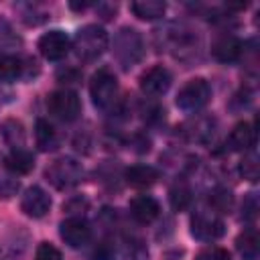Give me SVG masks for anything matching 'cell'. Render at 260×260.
Here are the masks:
<instances>
[{
  "label": "cell",
  "instance_id": "23",
  "mask_svg": "<svg viewBox=\"0 0 260 260\" xmlns=\"http://www.w3.org/2000/svg\"><path fill=\"white\" fill-rule=\"evenodd\" d=\"M240 173L248 181H256L258 179V158H256V154L244 156V160L240 162Z\"/></svg>",
  "mask_w": 260,
  "mask_h": 260
},
{
  "label": "cell",
  "instance_id": "28",
  "mask_svg": "<svg viewBox=\"0 0 260 260\" xmlns=\"http://www.w3.org/2000/svg\"><path fill=\"white\" fill-rule=\"evenodd\" d=\"M93 258H95V260H114V248H112L108 242H102V244L95 248Z\"/></svg>",
  "mask_w": 260,
  "mask_h": 260
},
{
  "label": "cell",
  "instance_id": "15",
  "mask_svg": "<svg viewBox=\"0 0 260 260\" xmlns=\"http://www.w3.org/2000/svg\"><path fill=\"white\" fill-rule=\"evenodd\" d=\"M124 179H126L128 185H132L136 189H142V187H150L158 179V171L150 165H132V167L126 169Z\"/></svg>",
  "mask_w": 260,
  "mask_h": 260
},
{
  "label": "cell",
  "instance_id": "20",
  "mask_svg": "<svg viewBox=\"0 0 260 260\" xmlns=\"http://www.w3.org/2000/svg\"><path fill=\"white\" fill-rule=\"evenodd\" d=\"M0 134L4 138L6 144H10L12 148H20L24 142V128L18 120H6L0 126Z\"/></svg>",
  "mask_w": 260,
  "mask_h": 260
},
{
  "label": "cell",
  "instance_id": "1",
  "mask_svg": "<svg viewBox=\"0 0 260 260\" xmlns=\"http://www.w3.org/2000/svg\"><path fill=\"white\" fill-rule=\"evenodd\" d=\"M73 49H75L79 59L93 61L108 49V35H106V30L102 26L87 24V26L77 30L75 41H73Z\"/></svg>",
  "mask_w": 260,
  "mask_h": 260
},
{
  "label": "cell",
  "instance_id": "26",
  "mask_svg": "<svg viewBox=\"0 0 260 260\" xmlns=\"http://www.w3.org/2000/svg\"><path fill=\"white\" fill-rule=\"evenodd\" d=\"M18 191L16 179H0V199H10Z\"/></svg>",
  "mask_w": 260,
  "mask_h": 260
},
{
  "label": "cell",
  "instance_id": "10",
  "mask_svg": "<svg viewBox=\"0 0 260 260\" xmlns=\"http://www.w3.org/2000/svg\"><path fill=\"white\" fill-rule=\"evenodd\" d=\"M171 87V73L162 65H154L140 77V89L146 95H162Z\"/></svg>",
  "mask_w": 260,
  "mask_h": 260
},
{
  "label": "cell",
  "instance_id": "11",
  "mask_svg": "<svg viewBox=\"0 0 260 260\" xmlns=\"http://www.w3.org/2000/svg\"><path fill=\"white\" fill-rule=\"evenodd\" d=\"M20 207H22V211L28 217H43L51 209V197L47 195L45 189H41V187L35 185V187H28L24 191L22 201H20Z\"/></svg>",
  "mask_w": 260,
  "mask_h": 260
},
{
  "label": "cell",
  "instance_id": "22",
  "mask_svg": "<svg viewBox=\"0 0 260 260\" xmlns=\"http://www.w3.org/2000/svg\"><path fill=\"white\" fill-rule=\"evenodd\" d=\"M169 201H171L173 209H177V211L189 207V203H191V191H189V187L183 185V183H181V185H175V187L171 189Z\"/></svg>",
  "mask_w": 260,
  "mask_h": 260
},
{
  "label": "cell",
  "instance_id": "7",
  "mask_svg": "<svg viewBox=\"0 0 260 260\" xmlns=\"http://www.w3.org/2000/svg\"><path fill=\"white\" fill-rule=\"evenodd\" d=\"M114 53L120 63L130 65L142 55V39L134 28H122L114 41Z\"/></svg>",
  "mask_w": 260,
  "mask_h": 260
},
{
  "label": "cell",
  "instance_id": "16",
  "mask_svg": "<svg viewBox=\"0 0 260 260\" xmlns=\"http://www.w3.org/2000/svg\"><path fill=\"white\" fill-rule=\"evenodd\" d=\"M4 162H6V169H8L10 173H14V175H26V173H30L32 167H35L32 154H30L28 150H24V148H14V150L6 156Z\"/></svg>",
  "mask_w": 260,
  "mask_h": 260
},
{
  "label": "cell",
  "instance_id": "18",
  "mask_svg": "<svg viewBox=\"0 0 260 260\" xmlns=\"http://www.w3.org/2000/svg\"><path fill=\"white\" fill-rule=\"evenodd\" d=\"M236 248L238 252L246 258V260H256L258 258V252H260V240H258V234L254 230H246L244 234L238 236L236 240Z\"/></svg>",
  "mask_w": 260,
  "mask_h": 260
},
{
  "label": "cell",
  "instance_id": "5",
  "mask_svg": "<svg viewBox=\"0 0 260 260\" xmlns=\"http://www.w3.org/2000/svg\"><path fill=\"white\" fill-rule=\"evenodd\" d=\"M89 93L91 100L98 108H108L114 104L116 95H118V81L116 75L108 69H100L93 73L91 83H89Z\"/></svg>",
  "mask_w": 260,
  "mask_h": 260
},
{
  "label": "cell",
  "instance_id": "29",
  "mask_svg": "<svg viewBox=\"0 0 260 260\" xmlns=\"http://www.w3.org/2000/svg\"><path fill=\"white\" fill-rule=\"evenodd\" d=\"M256 209H258V205H256V197L254 195H250L248 197V201L244 203V217L246 219H252V217H256Z\"/></svg>",
  "mask_w": 260,
  "mask_h": 260
},
{
  "label": "cell",
  "instance_id": "27",
  "mask_svg": "<svg viewBox=\"0 0 260 260\" xmlns=\"http://www.w3.org/2000/svg\"><path fill=\"white\" fill-rule=\"evenodd\" d=\"M197 260H230V254L221 248H209V250H203Z\"/></svg>",
  "mask_w": 260,
  "mask_h": 260
},
{
  "label": "cell",
  "instance_id": "14",
  "mask_svg": "<svg viewBox=\"0 0 260 260\" xmlns=\"http://www.w3.org/2000/svg\"><path fill=\"white\" fill-rule=\"evenodd\" d=\"M230 146L232 150H240L246 152L256 144V130L250 122H240L234 126V130L230 132Z\"/></svg>",
  "mask_w": 260,
  "mask_h": 260
},
{
  "label": "cell",
  "instance_id": "24",
  "mask_svg": "<svg viewBox=\"0 0 260 260\" xmlns=\"http://www.w3.org/2000/svg\"><path fill=\"white\" fill-rule=\"evenodd\" d=\"M35 260H61V252L53 244L43 242V244H39V248L35 252Z\"/></svg>",
  "mask_w": 260,
  "mask_h": 260
},
{
  "label": "cell",
  "instance_id": "25",
  "mask_svg": "<svg viewBox=\"0 0 260 260\" xmlns=\"http://www.w3.org/2000/svg\"><path fill=\"white\" fill-rule=\"evenodd\" d=\"M211 203H213V209H215V211H225V209L232 205V193L225 191V189H219V191L213 193Z\"/></svg>",
  "mask_w": 260,
  "mask_h": 260
},
{
  "label": "cell",
  "instance_id": "6",
  "mask_svg": "<svg viewBox=\"0 0 260 260\" xmlns=\"http://www.w3.org/2000/svg\"><path fill=\"white\" fill-rule=\"evenodd\" d=\"M47 106H49V112L63 120V122H71L79 116V110H81V102L77 98L75 91L71 89H57L49 95L47 100Z\"/></svg>",
  "mask_w": 260,
  "mask_h": 260
},
{
  "label": "cell",
  "instance_id": "17",
  "mask_svg": "<svg viewBox=\"0 0 260 260\" xmlns=\"http://www.w3.org/2000/svg\"><path fill=\"white\" fill-rule=\"evenodd\" d=\"M130 10L134 12V16L142 20H156L165 14L167 4L160 0H136L130 4Z\"/></svg>",
  "mask_w": 260,
  "mask_h": 260
},
{
  "label": "cell",
  "instance_id": "8",
  "mask_svg": "<svg viewBox=\"0 0 260 260\" xmlns=\"http://www.w3.org/2000/svg\"><path fill=\"white\" fill-rule=\"evenodd\" d=\"M71 49V41L63 30H49L39 39V51L45 59L49 61H59L63 59Z\"/></svg>",
  "mask_w": 260,
  "mask_h": 260
},
{
  "label": "cell",
  "instance_id": "3",
  "mask_svg": "<svg viewBox=\"0 0 260 260\" xmlns=\"http://www.w3.org/2000/svg\"><path fill=\"white\" fill-rule=\"evenodd\" d=\"M211 98V87L205 79L197 77V79H191L187 81L179 95H177V106L183 110V112H197L201 110Z\"/></svg>",
  "mask_w": 260,
  "mask_h": 260
},
{
  "label": "cell",
  "instance_id": "19",
  "mask_svg": "<svg viewBox=\"0 0 260 260\" xmlns=\"http://www.w3.org/2000/svg\"><path fill=\"white\" fill-rule=\"evenodd\" d=\"M35 140L41 150H51L57 144V132L47 120H37L35 126Z\"/></svg>",
  "mask_w": 260,
  "mask_h": 260
},
{
  "label": "cell",
  "instance_id": "4",
  "mask_svg": "<svg viewBox=\"0 0 260 260\" xmlns=\"http://www.w3.org/2000/svg\"><path fill=\"white\" fill-rule=\"evenodd\" d=\"M83 177V167L75 158H57L49 169H47V179L57 187V189H69L77 185Z\"/></svg>",
  "mask_w": 260,
  "mask_h": 260
},
{
  "label": "cell",
  "instance_id": "21",
  "mask_svg": "<svg viewBox=\"0 0 260 260\" xmlns=\"http://www.w3.org/2000/svg\"><path fill=\"white\" fill-rule=\"evenodd\" d=\"M20 69H22V65L16 57L0 53V81H4V83L14 81L20 75Z\"/></svg>",
  "mask_w": 260,
  "mask_h": 260
},
{
  "label": "cell",
  "instance_id": "2",
  "mask_svg": "<svg viewBox=\"0 0 260 260\" xmlns=\"http://www.w3.org/2000/svg\"><path fill=\"white\" fill-rule=\"evenodd\" d=\"M191 234L201 242H213L223 234V221L215 209H197L191 215Z\"/></svg>",
  "mask_w": 260,
  "mask_h": 260
},
{
  "label": "cell",
  "instance_id": "13",
  "mask_svg": "<svg viewBox=\"0 0 260 260\" xmlns=\"http://www.w3.org/2000/svg\"><path fill=\"white\" fill-rule=\"evenodd\" d=\"M242 49H244V45H242V41H240L238 37H234V35H223V37H219V39L211 45V55H213L217 61H221V63H232V61L240 59Z\"/></svg>",
  "mask_w": 260,
  "mask_h": 260
},
{
  "label": "cell",
  "instance_id": "9",
  "mask_svg": "<svg viewBox=\"0 0 260 260\" xmlns=\"http://www.w3.org/2000/svg\"><path fill=\"white\" fill-rule=\"evenodd\" d=\"M59 234H61V240L71 246V248H81L83 244L89 242V236H91V230H89V223L83 219V217H67L65 221H61V228H59Z\"/></svg>",
  "mask_w": 260,
  "mask_h": 260
},
{
  "label": "cell",
  "instance_id": "12",
  "mask_svg": "<svg viewBox=\"0 0 260 260\" xmlns=\"http://www.w3.org/2000/svg\"><path fill=\"white\" fill-rule=\"evenodd\" d=\"M158 213H160V205L150 195H136L130 201V215L138 223H150L158 217Z\"/></svg>",
  "mask_w": 260,
  "mask_h": 260
},
{
  "label": "cell",
  "instance_id": "30",
  "mask_svg": "<svg viewBox=\"0 0 260 260\" xmlns=\"http://www.w3.org/2000/svg\"><path fill=\"white\" fill-rule=\"evenodd\" d=\"M87 6H89L87 2H81V4H75V2H71V8H73V10H83V8H87Z\"/></svg>",
  "mask_w": 260,
  "mask_h": 260
}]
</instances>
